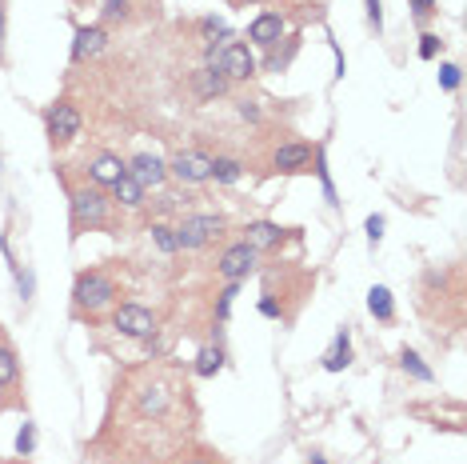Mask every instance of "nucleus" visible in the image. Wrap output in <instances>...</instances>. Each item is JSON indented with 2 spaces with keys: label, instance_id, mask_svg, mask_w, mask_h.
Wrapping results in <instances>:
<instances>
[{
  "label": "nucleus",
  "instance_id": "1",
  "mask_svg": "<svg viewBox=\"0 0 467 464\" xmlns=\"http://www.w3.org/2000/svg\"><path fill=\"white\" fill-rule=\"evenodd\" d=\"M68 228H72V240L84 237V232L112 228V196L97 185L68 188Z\"/></svg>",
  "mask_w": 467,
  "mask_h": 464
},
{
  "label": "nucleus",
  "instance_id": "2",
  "mask_svg": "<svg viewBox=\"0 0 467 464\" xmlns=\"http://www.w3.org/2000/svg\"><path fill=\"white\" fill-rule=\"evenodd\" d=\"M116 297H120V284H116V277L109 269H84L77 284H72V312L88 316V321H97V316L104 309H112Z\"/></svg>",
  "mask_w": 467,
  "mask_h": 464
},
{
  "label": "nucleus",
  "instance_id": "3",
  "mask_svg": "<svg viewBox=\"0 0 467 464\" xmlns=\"http://www.w3.org/2000/svg\"><path fill=\"white\" fill-rule=\"evenodd\" d=\"M224 228H228V220L220 216V213H192V216H184V220H180V225L172 228V232H176V248L196 252V248L212 245V240H216Z\"/></svg>",
  "mask_w": 467,
  "mask_h": 464
},
{
  "label": "nucleus",
  "instance_id": "4",
  "mask_svg": "<svg viewBox=\"0 0 467 464\" xmlns=\"http://www.w3.org/2000/svg\"><path fill=\"white\" fill-rule=\"evenodd\" d=\"M84 129V116L72 100H52L48 112H45V132H48V144L52 149H65V144H72Z\"/></svg>",
  "mask_w": 467,
  "mask_h": 464
},
{
  "label": "nucleus",
  "instance_id": "5",
  "mask_svg": "<svg viewBox=\"0 0 467 464\" xmlns=\"http://www.w3.org/2000/svg\"><path fill=\"white\" fill-rule=\"evenodd\" d=\"M208 65L220 72L228 84L232 80H252L256 77V57H252V48L248 45H240V40H232V45H224V48H212L208 52Z\"/></svg>",
  "mask_w": 467,
  "mask_h": 464
},
{
  "label": "nucleus",
  "instance_id": "6",
  "mask_svg": "<svg viewBox=\"0 0 467 464\" xmlns=\"http://www.w3.org/2000/svg\"><path fill=\"white\" fill-rule=\"evenodd\" d=\"M112 329L120 336H132V341H148L156 332V312L136 301H124L112 309Z\"/></svg>",
  "mask_w": 467,
  "mask_h": 464
},
{
  "label": "nucleus",
  "instance_id": "7",
  "mask_svg": "<svg viewBox=\"0 0 467 464\" xmlns=\"http://www.w3.org/2000/svg\"><path fill=\"white\" fill-rule=\"evenodd\" d=\"M256 265H260V252L252 248V245H244V240H236V245H228L224 252H220L216 272L228 284H240V280H248L252 272H256Z\"/></svg>",
  "mask_w": 467,
  "mask_h": 464
},
{
  "label": "nucleus",
  "instance_id": "8",
  "mask_svg": "<svg viewBox=\"0 0 467 464\" xmlns=\"http://www.w3.org/2000/svg\"><path fill=\"white\" fill-rule=\"evenodd\" d=\"M168 176H176L180 185H204L212 181V156L208 153H196V149H184L168 161Z\"/></svg>",
  "mask_w": 467,
  "mask_h": 464
},
{
  "label": "nucleus",
  "instance_id": "9",
  "mask_svg": "<svg viewBox=\"0 0 467 464\" xmlns=\"http://www.w3.org/2000/svg\"><path fill=\"white\" fill-rule=\"evenodd\" d=\"M172 385L164 381V376H152L148 385L136 388V413L140 417H164L168 408H172Z\"/></svg>",
  "mask_w": 467,
  "mask_h": 464
},
{
  "label": "nucleus",
  "instance_id": "10",
  "mask_svg": "<svg viewBox=\"0 0 467 464\" xmlns=\"http://www.w3.org/2000/svg\"><path fill=\"white\" fill-rule=\"evenodd\" d=\"M292 232L296 228H284V225H275V220H252V225H244V245H252L256 252H272V248H280Z\"/></svg>",
  "mask_w": 467,
  "mask_h": 464
},
{
  "label": "nucleus",
  "instance_id": "11",
  "mask_svg": "<svg viewBox=\"0 0 467 464\" xmlns=\"http://www.w3.org/2000/svg\"><path fill=\"white\" fill-rule=\"evenodd\" d=\"M129 176L132 181H140L144 188H161L168 181V161L156 153H136L129 161Z\"/></svg>",
  "mask_w": 467,
  "mask_h": 464
},
{
  "label": "nucleus",
  "instance_id": "12",
  "mask_svg": "<svg viewBox=\"0 0 467 464\" xmlns=\"http://www.w3.org/2000/svg\"><path fill=\"white\" fill-rule=\"evenodd\" d=\"M316 161V149L304 141H292V144H280V149L272 153V168L275 173H307Z\"/></svg>",
  "mask_w": 467,
  "mask_h": 464
},
{
  "label": "nucleus",
  "instance_id": "13",
  "mask_svg": "<svg viewBox=\"0 0 467 464\" xmlns=\"http://www.w3.org/2000/svg\"><path fill=\"white\" fill-rule=\"evenodd\" d=\"M124 173H129V161H120L116 153H97L88 161V181L97 185V188H112Z\"/></svg>",
  "mask_w": 467,
  "mask_h": 464
},
{
  "label": "nucleus",
  "instance_id": "14",
  "mask_svg": "<svg viewBox=\"0 0 467 464\" xmlns=\"http://www.w3.org/2000/svg\"><path fill=\"white\" fill-rule=\"evenodd\" d=\"M248 40L260 48H275L284 40V13H260L248 25Z\"/></svg>",
  "mask_w": 467,
  "mask_h": 464
},
{
  "label": "nucleus",
  "instance_id": "15",
  "mask_svg": "<svg viewBox=\"0 0 467 464\" xmlns=\"http://www.w3.org/2000/svg\"><path fill=\"white\" fill-rule=\"evenodd\" d=\"M104 45H109V28H104V25H80L77 40H72V60L100 57Z\"/></svg>",
  "mask_w": 467,
  "mask_h": 464
},
{
  "label": "nucleus",
  "instance_id": "16",
  "mask_svg": "<svg viewBox=\"0 0 467 464\" xmlns=\"http://www.w3.org/2000/svg\"><path fill=\"white\" fill-rule=\"evenodd\" d=\"M109 193H112V205H116V208H124V213H136V208H144L148 188H144L140 181H132L129 173H124L120 181H116V185L109 188Z\"/></svg>",
  "mask_w": 467,
  "mask_h": 464
},
{
  "label": "nucleus",
  "instance_id": "17",
  "mask_svg": "<svg viewBox=\"0 0 467 464\" xmlns=\"http://www.w3.org/2000/svg\"><path fill=\"white\" fill-rule=\"evenodd\" d=\"M192 92H196L200 100H216V97H224V92H228V80H224L216 69L208 65V69L192 72Z\"/></svg>",
  "mask_w": 467,
  "mask_h": 464
},
{
  "label": "nucleus",
  "instance_id": "18",
  "mask_svg": "<svg viewBox=\"0 0 467 464\" xmlns=\"http://www.w3.org/2000/svg\"><path fill=\"white\" fill-rule=\"evenodd\" d=\"M348 364H352V336L339 332L332 341V348L324 353V368L327 373H339V368H348Z\"/></svg>",
  "mask_w": 467,
  "mask_h": 464
},
{
  "label": "nucleus",
  "instance_id": "19",
  "mask_svg": "<svg viewBox=\"0 0 467 464\" xmlns=\"http://www.w3.org/2000/svg\"><path fill=\"white\" fill-rule=\"evenodd\" d=\"M368 309L376 321H396V301H391V289H384V284H376V289L368 292Z\"/></svg>",
  "mask_w": 467,
  "mask_h": 464
},
{
  "label": "nucleus",
  "instance_id": "20",
  "mask_svg": "<svg viewBox=\"0 0 467 464\" xmlns=\"http://www.w3.org/2000/svg\"><path fill=\"white\" fill-rule=\"evenodd\" d=\"M104 25H129L136 20V0H100Z\"/></svg>",
  "mask_w": 467,
  "mask_h": 464
},
{
  "label": "nucleus",
  "instance_id": "21",
  "mask_svg": "<svg viewBox=\"0 0 467 464\" xmlns=\"http://www.w3.org/2000/svg\"><path fill=\"white\" fill-rule=\"evenodd\" d=\"M244 176V164L236 156H212V181L216 185H236Z\"/></svg>",
  "mask_w": 467,
  "mask_h": 464
},
{
  "label": "nucleus",
  "instance_id": "22",
  "mask_svg": "<svg viewBox=\"0 0 467 464\" xmlns=\"http://www.w3.org/2000/svg\"><path fill=\"white\" fill-rule=\"evenodd\" d=\"M400 368L411 376V381H420V385H431V381H435V373H431V368L420 361V353H416V348H403V353H400Z\"/></svg>",
  "mask_w": 467,
  "mask_h": 464
},
{
  "label": "nucleus",
  "instance_id": "23",
  "mask_svg": "<svg viewBox=\"0 0 467 464\" xmlns=\"http://www.w3.org/2000/svg\"><path fill=\"white\" fill-rule=\"evenodd\" d=\"M224 368V348L220 344H204L196 353V376H216Z\"/></svg>",
  "mask_w": 467,
  "mask_h": 464
},
{
  "label": "nucleus",
  "instance_id": "24",
  "mask_svg": "<svg viewBox=\"0 0 467 464\" xmlns=\"http://www.w3.org/2000/svg\"><path fill=\"white\" fill-rule=\"evenodd\" d=\"M20 381V361H16V348L8 341H0V385L13 388Z\"/></svg>",
  "mask_w": 467,
  "mask_h": 464
},
{
  "label": "nucleus",
  "instance_id": "25",
  "mask_svg": "<svg viewBox=\"0 0 467 464\" xmlns=\"http://www.w3.org/2000/svg\"><path fill=\"white\" fill-rule=\"evenodd\" d=\"M272 52V57H268V72H284V69H288L292 65V57H296V52H300V37H288V48H268Z\"/></svg>",
  "mask_w": 467,
  "mask_h": 464
},
{
  "label": "nucleus",
  "instance_id": "26",
  "mask_svg": "<svg viewBox=\"0 0 467 464\" xmlns=\"http://www.w3.org/2000/svg\"><path fill=\"white\" fill-rule=\"evenodd\" d=\"M148 232H152V240H156V248H161V252H168V257H172V252H180V248H176V232H172V225H152Z\"/></svg>",
  "mask_w": 467,
  "mask_h": 464
},
{
  "label": "nucleus",
  "instance_id": "27",
  "mask_svg": "<svg viewBox=\"0 0 467 464\" xmlns=\"http://www.w3.org/2000/svg\"><path fill=\"white\" fill-rule=\"evenodd\" d=\"M408 5H411V16H416L420 25H423V20H431L435 13H440V0H408Z\"/></svg>",
  "mask_w": 467,
  "mask_h": 464
},
{
  "label": "nucleus",
  "instance_id": "28",
  "mask_svg": "<svg viewBox=\"0 0 467 464\" xmlns=\"http://www.w3.org/2000/svg\"><path fill=\"white\" fill-rule=\"evenodd\" d=\"M33 448H36V428L25 425V428H20V437H16V452H20V457H33Z\"/></svg>",
  "mask_w": 467,
  "mask_h": 464
},
{
  "label": "nucleus",
  "instance_id": "29",
  "mask_svg": "<svg viewBox=\"0 0 467 464\" xmlns=\"http://www.w3.org/2000/svg\"><path fill=\"white\" fill-rule=\"evenodd\" d=\"M440 48H443V40L435 37V33H423L420 37V57L423 60H435V57H440Z\"/></svg>",
  "mask_w": 467,
  "mask_h": 464
},
{
  "label": "nucleus",
  "instance_id": "30",
  "mask_svg": "<svg viewBox=\"0 0 467 464\" xmlns=\"http://www.w3.org/2000/svg\"><path fill=\"white\" fill-rule=\"evenodd\" d=\"M180 464H224V460H220V452H208V448H200V452H188V457L180 460Z\"/></svg>",
  "mask_w": 467,
  "mask_h": 464
},
{
  "label": "nucleus",
  "instance_id": "31",
  "mask_svg": "<svg viewBox=\"0 0 467 464\" xmlns=\"http://www.w3.org/2000/svg\"><path fill=\"white\" fill-rule=\"evenodd\" d=\"M368 25L376 28V33L384 28V5H379V0H368Z\"/></svg>",
  "mask_w": 467,
  "mask_h": 464
},
{
  "label": "nucleus",
  "instance_id": "32",
  "mask_svg": "<svg viewBox=\"0 0 467 464\" xmlns=\"http://www.w3.org/2000/svg\"><path fill=\"white\" fill-rule=\"evenodd\" d=\"M440 84L443 89H455V84H460V65H443L440 69Z\"/></svg>",
  "mask_w": 467,
  "mask_h": 464
},
{
  "label": "nucleus",
  "instance_id": "33",
  "mask_svg": "<svg viewBox=\"0 0 467 464\" xmlns=\"http://www.w3.org/2000/svg\"><path fill=\"white\" fill-rule=\"evenodd\" d=\"M379 237H384V216H368V240L379 245Z\"/></svg>",
  "mask_w": 467,
  "mask_h": 464
},
{
  "label": "nucleus",
  "instance_id": "34",
  "mask_svg": "<svg viewBox=\"0 0 467 464\" xmlns=\"http://www.w3.org/2000/svg\"><path fill=\"white\" fill-rule=\"evenodd\" d=\"M240 116H244V121H260V109L252 100H240Z\"/></svg>",
  "mask_w": 467,
  "mask_h": 464
},
{
  "label": "nucleus",
  "instance_id": "35",
  "mask_svg": "<svg viewBox=\"0 0 467 464\" xmlns=\"http://www.w3.org/2000/svg\"><path fill=\"white\" fill-rule=\"evenodd\" d=\"M260 312H264V316H284V312H280V304H275L272 297H264V301H260Z\"/></svg>",
  "mask_w": 467,
  "mask_h": 464
},
{
  "label": "nucleus",
  "instance_id": "36",
  "mask_svg": "<svg viewBox=\"0 0 467 464\" xmlns=\"http://www.w3.org/2000/svg\"><path fill=\"white\" fill-rule=\"evenodd\" d=\"M228 5H232V8H240V5H248V0H228Z\"/></svg>",
  "mask_w": 467,
  "mask_h": 464
},
{
  "label": "nucleus",
  "instance_id": "37",
  "mask_svg": "<svg viewBox=\"0 0 467 464\" xmlns=\"http://www.w3.org/2000/svg\"><path fill=\"white\" fill-rule=\"evenodd\" d=\"M0 408H5V385H0Z\"/></svg>",
  "mask_w": 467,
  "mask_h": 464
},
{
  "label": "nucleus",
  "instance_id": "38",
  "mask_svg": "<svg viewBox=\"0 0 467 464\" xmlns=\"http://www.w3.org/2000/svg\"><path fill=\"white\" fill-rule=\"evenodd\" d=\"M0 28H5V8H0Z\"/></svg>",
  "mask_w": 467,
  "mask_h": 464
},
{
  "label": "nucleus",
  "instance_id": "39",
  "mask_svg": "<svg viewBox=\"0 0 467 464\" xmlns=\"http://www.w3.org/2000/svg\"><path fill=\"white\" fill-rule=\"evenodd\" d=\"M312 464H327V460H324V457H316V460H312Z\"/></svg>",
  "mask_w": 467,
  "mask_h": 464
},
{
  "label": "nucleus",
  "instance_id": "40",
  "mask_svg": "<svg viewBox=\"0 0 467 464\" xmlns=\"http://www.w3.org/2000/svg\"><path fill=\"white\" fill-rule=\"evenodd\" d=\"M0 245H5V237H0Z\"/></svg>",
  "mask_w": 467,
  "mask_h": 464
}]
</instances>
